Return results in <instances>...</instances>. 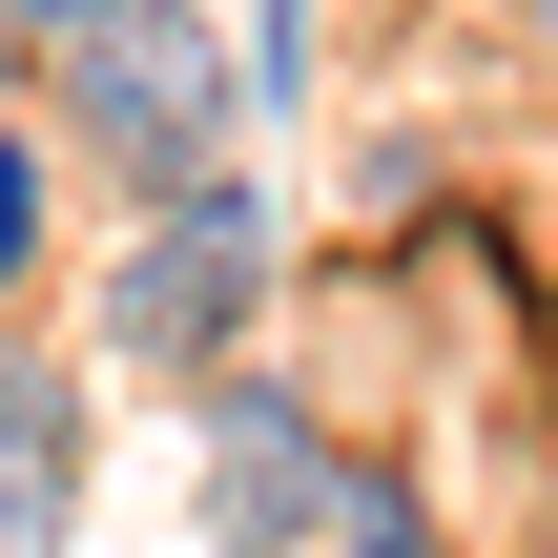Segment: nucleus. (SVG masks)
Here are the masks:
<instances>
[{"label": "nucleus", "mask_w": 558, "mask_h": 558, "mask_svg": "<svg viewBox=\"0 0 558 558\" xmlns=\"http://www.w3.org/2000/svg\"><path fill=\"white\" fill-rule=\"evenodd\" d=\"M248 269H269V186H228V166L145 186V228H124V269H104V352H145V373H248Z\"/></svg>", "instance_id": "1"}, {"label": "nucleus", "mask_w": 558, "mask_h": 558, "mask_svg": "<svg viewBox=\"0 0 558 558\" xmlns=\"http://www.w3.org/2000/svg\"><path fill=\"white\" fill-rule=\"evenodd\" d=\"M62 124H83V166H124V186H186V166H207V124H228V62H207V21H186V0H104V21L62 41Z\"/></svg>", "instance_id": "2"}, {"label": "nucleus", "mask_w": 558, "mask_h": 558, "mask_svg": "<svg viewBox=\"0 0 558 558\" xmlns=\"http://www.w3.org/2000/svg\"><path fill=\"white\" fill-rule=\"evenodd\" d=\"M331 497H352V476L311 456V414H290L269 373H207V538H228V558H290Z\"/></svg>", "instance_id": "3"}, {"label": "nucleus", "mask_w": 558, "mask_h": 558, "mask_svg": "<svg viewBox=\"0 0 558 558\" xmlns=\"http://www.w3.org/2000/svg\"><path fill=\"white\" fill-rule=\"evenodd\" d=\"M62 538V373L41 352H0V558Z\"/></svg>", "instance_id": "4"}, {"label": "nucleus", "mask_w": 558, "mask_h": 558, "mask_svg": "<svg viewBox=\"0 0 558 558\" xmlns=\"http://www.w3.org/2000/svg\"><path fill=\"white\" fill-rule=\"evenodd\" d=\"M331 518H352V558H435V518H414V497H393V476H352V497H331Z\"/></svg>", "instance_id": "5"}, {"label": "nucleus", "mask_w": 558, "mask_h": 558, "mask_svg": "<svg viewBox=\"0 0 558 558\" xmlns=\"http://www.w3.org/2000/svg\"><path fill=\"white\" fill-rule=\"evenodd\" d=\"M41 248V145H0V269Z\"/></svg>", "instance_id": "6"}, {"label": "nucleus", "mask_w": 558, "mask_h": 558, "mask_svg": "<svg viewBox=\"0 0 558 558\" xmlns=\"http://www.w3.org/2000/svg\"><path fill=\"white\" fill-rule=\"evenodd\" d=\"M83 21H104V0H21V41H83Z\"/></svg>", "instance_id": "7"}]
</instances>
